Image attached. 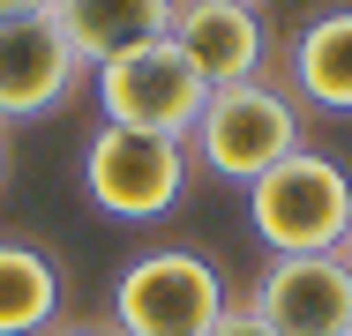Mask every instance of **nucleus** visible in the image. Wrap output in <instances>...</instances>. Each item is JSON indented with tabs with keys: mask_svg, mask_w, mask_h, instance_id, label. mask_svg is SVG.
Here are the masks:
<instances>
[{
	"mask_svg": "<svg viewBox=\"0 0 352 336\" xmlns=\"http://www.w3.org/2000/svg\"><path fill=\"white\" fill-rule=\"evenodd\" d=\"M345 224H352V180L322 149H292L248 187V232L270 254H338Z\"/></svg>",
	"mask_w": 352,
	"mask_h": 336,
	"instance_id": "f257e3e1",
	"label": "nucleus"
},
{
	"mask_svg": "<svg viewBox=\"0 0 352 336\" xmlns=\"http://www.w3.org/2000/svg\"><path fill=\"white\" fill-rule=\"evenodd\" d=\"M225 322V276L195 247H150L113 276L120 336H210Z\"/></svg>",
	"mask_w": 352,
	"mask_h": 336,
	"instance_id": "f03ea898",
	"label": "nucleus"
},
{
	"mask_svg": "<svg viewBox=\"0 0 352 336\" xmlns=\"http://www.w3.org/2000/svg\"><path fill=\"white\" fill-rule=\"evenodd\" d=\"M195 165L210 180H232V187H255L270 165H285L300 142V105L285 97L278 82H232V90H210L203 97V120H195Z\"/></svg>",
	"mask_w": 352,
	"mask_h": 336,
	"instance_id": "7ed1b4c3",
	"label": "nucleus"
},
{
	"mask_svg": "<svg viewBox=\"0 0 352 336\" xmlns=\"http://www.w3.org/2000/svg\"><path fill=\"white\" fill-rule=\"evenodd\" d=\"M90 82H98V105H105V120H113V128L173 134V142H188V134H195L203 97H210V82L188 67V53H180L173 38H150V45L113 53L105 67H90Z\"/></svg>",
	"mask_w": 352,
	"mask_h": 336,
	"instance_id": "20e7f679",
	"label": "nucleus"
},
{
	"mask_svg": "<svg viewBox=\"0 0 352 336\" xmlns=\"http://www.w3.org/2000/svg\"><path fill=\"white\" fill-rule=\"evenodd\" d=\"M82 195L98 202L105 217H128V224L165 217L173 202L188 195V142L105 120L90 134V149H82Z\"/></svg>",
	"mask_w": 352,
	"mask_h": 336,
	"instance_id": "39448f33",
	"label": "nucleus"
},
{
	"mask_svg": "<svg viewBox=\"0 0 352 336\" xmlns=\"http://www.w3.org/2000/svg\"><path fill=\"white\" fill-rule=\"evenodd\" d=\"M248 314L278 336H352V262L345 254H270Z\"/></svg>",
	"mask_w": 352,
	"mask_h": 336,
	"instance_id": "423d86ee",
	"label": "nucleus"
},
{
	"mask_svg": "<svg viewBox=\"0 0 352 336\" xmlns=\"http://www.w3.org/2000/svg\"><path fill=\"white\" fill-rule=\"evenodd\" d=\"M90 67L68 53L60 23L38 8V15H0V128L8 120H45L68 105V90Z\"/></svg>",
	"mask_w": 352,
	"mask_h": 336,
	"instance_id": "0eeeda50",
	"label": "nucleus"
},
{
	"mask_svg": "<svg viewBox=\"0 0 352 336\" xmlns=\"http://www.w3.org/2000/svg\"><path fill=\"white\" fill-rule=\"evenodd\" d=\"M173 45L188 53V67L210 90H232V82H263L270 23H263V8H240V0H180L173 8Z\"/></svg>",
	"mask_w": 352,
	"mask_h": 336,
	"instance_id": "6e6552de",
	"label": "nucleus"
},
{
	"mask_svg": "<svg viewBox=\"0 0 352 336\" xmlns=\"http://www.w3.org/2000/svg\"><path fill=\"white\" fill-rule=\"evenodd\" d=\"M173 8L180 0H45V15L60 23L82 67H105L113 53L150 45V38H173Z\"/></svg>",
	"mask_w": 352,
	"mask_h": 336,
	"instance_id": "1a4fd4ad",
	"label": "nucleus"
},
{
	"mask_svg": "<svg viewBox=\"0 0 352 336\" xmlns=\"http://www.w3.org/2000/svg\"><path fill=\"white\" fill-rule=\"evenodd\" d=\"M292 90L322 112H352V8H322L292 30Z\"/></svg>",
	"mask_w": 352,
	"mask_h": 336,
	"instance_id": "9d476101",
	"label": "nucleus"
},
{
	"mask_svg": "<svg viewBox=\"0 0 352 336\" xmlns=\"http://www.w3.org/2000/svg\"><path fill=\"white\" fill-rule=\"evenodd\" d=\"M60 329V269L23 239H0V336Z\"/></svg>",
	"mask_w": 352,
	"mask_h": 336,
	"instance_id": "9b49d317",
	"label": "nucleus"
},
{
	"mask_svg": "<svg viewBox=\"0 0 352 336\" xmlns=\"http://www.w3.org/2000/svg\"><path fill=\"white\" fill-rule=\"evenodd\" d=\"M210 336H278V329H270L263 314H248V307H225V322H217Z\"/></svg>",
	"mask_w": 352,
	"mask_h": 336,
	"instance_id": "f8f14e48",
	"label": "nucleus"
},
{
	"mask_svg": "<svg viewBox=\"0 0 352 336\" xmlns=\"http://www.w3.org/2000/svg\"><path fill=\"white\" fill-rule=\"evenodd\" d=\"M45 0H0V15H38Z\"/></svg>",
	"mask_w": 352,
	"mask_h": 336,
	"instance_id": "ddd939ff",
	"label": "nucleus"
},
{
	"mask_svg": "<svg viewBox=\"0 0 352 336\" xmlns=\"http://www.w3.org/2000/svg\"><path fill=\"white\" fill-rule=\"evenodd\" d=\"M53 336H120L113 322H98V329H53Z\"/></svg>",
	"mask_w": 352,
	"mask_h": 336,
	"instance_id": "4468645a",
	"label": "nucleus"
},
{
	"mask_svg": "<svg viewBox=\"0 0 352 336\" xmlns=\"http://www.w3.org/2000/svg\"><path fill=\"white\" fill-rule=\"evenodd\" d=\"M0 172H8V128H0Z\"/></svg>",
	"mask_w": 352,
	"mask_h": 336,
	"instance_id": "2eb2a0df",
	"label": "nucleus"
},
{
	"mask_svg": "<svg viewBox=\"0 0 352 336\" xmlns=\"http://www.w3.org/2000/svg\"><path fill=\"white\" fill-rule=\"evenodd\" d=\"M338 254H345V262H352V224H345V247H338Z\"/></svg>",
	"mask_w": 352,
	"mask_h": 336,
	"instance_id": "dca6fc26",
	"label": "nucleus"
},
{
	"mask_svg": "<svg viewBox=\"0 0 352 336\" xmlns=\"http://www.w3.org/2000/svg\"><path fill=\"white\" fill-rule=\"evenodd\" d=\"M240 8H263V0H240Z\"/></svg>",
	"mask_w": 352,
	"mask_h": 336,
	"instance_id": "f3484780",
	"label": "nucleus"
}]
</instances>
